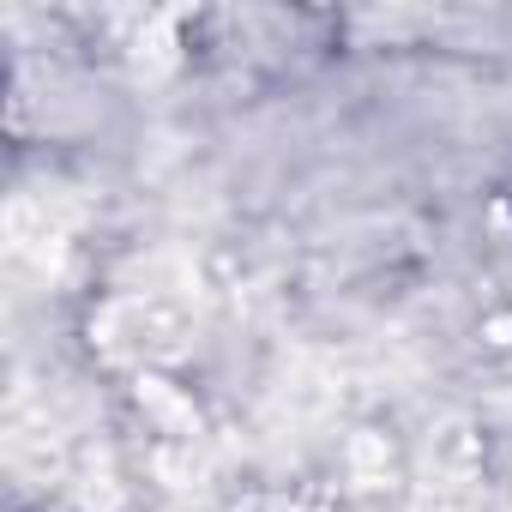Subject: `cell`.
Listing matches in <instances>:
<instances>
[{"mask_svg": "<svg viewBox=\"0 0 512 512\" xmlns=\"http://www.w3.org/2000/svg\"><path fill=\"white\" fill-rule=\"evenodd\" d=\"M187 308L169 296H127L103 314V344L115 356H181L187 350Z\"/></svg>", "mask_w": 512, "mask_h": 512, "instance_id": "6da1fadb", "label": "cell"}]
</instances>
